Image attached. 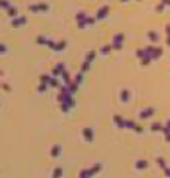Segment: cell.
Instances as JSON below:
<instances>
[{
  "instance_id": "30bf717a",
  "label": "cell",
  "mask_w": 170,
  "mask_h": 178,
  "mask_svg": "<svg viewBox=\"0 0 170 178\" xmlns=\"http://www.w3.org/2000/svg\"><path fill=\"white\" fill-rule=\"evenodd\" d=\"M148 166H150V162L145 161V159H139V161H136V164H134V167H136L137 170H143V169H147Z\"/></svg>"
},
{
  "instance_id": "d590c367",
  "label": "cell",
  "mask_w": 170,
  "mask_h": 178,
  "mask_svg": "<svg viewBox=\"0 0 170 178\" xmlns=\"http://www.w3.org/2000/svg\"><path fill=\"white\" fill-rule=\"evenodd\" d=\"M6 50H8V49H6V45H5V44H0V53L3 55V53H6Z\"/></svg>"
},
{
  "instance_id": "44dd1931",
  "label": "cell",
  "mask_w": 170,
  "mask_h": 178,
  "mask_svg": "<svg viewBox=\"0 0 170 178\" xmlns=\"http://www.w3.org/2000/svg\"><path fill=\"white\" fill-rule=\"evenodd\" d=\"M94 58H95V52H94V50H90V52L86 55V60H84V61H87V63H92V61H94Z\"/></svg>"
},
{
  "instance_id": "d4e9b609",
  "label": "cell",
  "mask_w": 170,
  "mask_h": 178,
  "mask_svg": "<svg viewBox=\"0 0 170 178\" xmlns=\"http://www.w3.org/2000/svg\"><path fill=\"white\" fill-rule=\"evenodd\" d=\"M111 50H112V45H104V47H101V49H100V53H103V55H108Z\"/></svg>"
},
{
  "instance_id": "52a82bcc",
  "label": "cell",
  "mask_w": 170,
  "mask_h": 178,
  "mask_svg": "<svg viewBox=\"0 0 170 178\" xmlns=\"http://www.w3.org/2000/svg\"><path fill=\"white\" fill-rule=\"evenodd\" d=\"M101 167H103V166H101L100 162H95L90 169H87V176H94L95 173H98V172L101 170Z\"/></svg>"
},
{
  "instance_id": "8d00e7d4",
  "label": "cell",
  "mask_w": 170,
  "mask_h": 178,
  "mask_svg": "<svg viewBox=\"0 0 170 178\" xmlns=\"http://www.w3.org/2000/svg\"><path fill=\"white\" fill-rule=\"evenodd\" d=\"M164 173H165V176H167V178H170V169H168V167H165V169H164Z\"/></svg>"
},
{
  "instance_id": "4316f807",
  "label": "cell",
  "mask_w": 170,
  "mask_h": 178,
  "mask_svg": "<svg viewBox=\"0 0 170 178\" xmlns=\"http://www.w3.org/2000/svg\"><path fill=\"white\" fill-rule=\"evenodd\" d=\"M47 88H48L47 83H39V86H37V92H45Z\"/></svg>"
},
{
  "instance_id": "5bb4252c",
  "label": "cell",
  "mask_w": 170,
  "mask_h": 178,
  "mask_svg": "<svg viewBox=\"0 0 170 178\" xmlns=\"http://www.w3.org/2000/svg\"><path fill=\"white\" fill-rule=\"evenodd\" d=\"M120 100L125 102V103L129 100V91H126V89H122L120 91Z\"/></svg>"
},
{
  "instance_id": "ba28073f",
  "label": "cell",
  "mask_w": 170,
  "mask_h": 178,
  "mask_svg": "<svg viewBox=\"0 0 170 178\" xmlns=\"http://www.w3.org/2000/svg\"><path fill=\"white\" fill-rule=\"evenodd\" d=\"M59 155H61V145L59 144L51 145V148H50V156L51 158H58Z\"/></svg>"
},
{
  "instance_id": "b9f144b4",
  "label": "cell",
  "mask_w": 170,
  "mask_h": 178,
  "mask_svg": "<svg viewBox=\"0 0 170 178\" xmlns=\"http://www.w3.org/2000/svg\"><path fill=\"white\" fill-rule=\"evenodd\" d=\"M122 2H125V0H122Z\"/></svg>"
},
{
  "instance_id": "74e56055",
  "label": "cell",
  "mask_w": 170,
  "mask_h": 178,
  "mask_svg": "<svg viewBox=\"0 0 170 178\" xmlns=\"http://www.w3.org/2000/svg\"><path fill=\"white\" fill-rule=\"evenodd\" d=\"M150 60H151V58L145 56V58H143V63H142V64H143V66H145V64H148V61H150Z\"/></svg>"
},
{
  "instance_id": "603a6c76",
  "label": "cell",
  "mask_w": 170,
  "mask_h": 178,
  "mask_svg": "<svg viewBox=\"0 0 170 178\" xmlns=\"http://www.w3.org/2000/svg\"><path fill=\"white\" fill-rule=\"evenodd\" d=\"M36 42L41 44V45H45V44H47V38H45V36H37V38H36Z\"/></svg>"
},
{
  "instance_id": "7a4b0ae2",
  "label": "cell",
  "mask_w": 170,
  "mask_h": 178,
  "mask_svg": "<svg viewBox=\"0 0 170 178\" xmlns=\"http://www.w3.org/2000/svg\"><path fill=\"white\" fill-rule=\"evenodd\" d=\"M125 39V36L122 35V33H119V35H115L114 38H112V49H115V50H119V49H122V41Z\"/></svg>"
},
{
  "instance_id": "6da1fadb",
  "label": "cell",
  "mask_w": 170,
  "mask_h": 178,
  "mask_svg": "<svg viewBox=\"0 0 170 178\" xmlns=\"http://www.w3.org/2000/svg\"><path fill=\"white\" fill-rule=\"evenodd\" d=\"M28 9L31 13H47L48 11V5L47 3H36V5H30Z\"/></svg>"
},
{
  "instance_id": "83f0119b",
  "label": "cell",
  "mask_w": 170,
  "mask_h": 178,
  "mask_svg": "<svg viewBox=\"0 0 170 178\" xmlns=\"http://www.w3.org/2000/svg\"><path fill=\"white\" fill-rule=\"evenodd\" d=\"M89 67H90V63L84 61V63L81 64V72H83V74H84V72H87V71H89Z\"/></svg>"
},
{
  "instance_id": "ab89813d",
  "label": "cell",
  "mask_w": 170,
  "mask_h": 178,
  "mask_svg": "<svg viewBox=\"0 0 170 178\" xmlns=\"http://www.w3.org/2000/svg\"><path fill=\"white\" fill-rule=\"evenodd\" d=\"M2 75H3V72H2V71H0V77H2Z\"/></svg>"
},
{
  "instance_id": "7c38bea8",
  "label": "cell",
  "mask_w": 170,
  "mask_h": 178,
  "mask_svg": "<svg viewBox=\"0 0 170 178\" xmlns=\"http://www.w3.org/2000/svg\"><path fill=\"white\" fill-rule=\"evenodd\" d=\"M48 88H59V81L56 80V77L51 75L50 80H48Z\"/></svg>"
},
{
  "instance_id": "4dcf8cb0",
  "label": "cell",
  "mask_w": 170,
  "mask_h": 178,
  "mask_svg": "<svg viewBox=\"0 0 170 178\" xmlns=\"http://www.w3.org/2000/svg\"><path fill=\"white\" fill-rule=\"evenodd\" d=\"M73 81H76V83H78V85H80V83H81V81H83V72H80V74H76V75H75V80H73Z\"/></svg>"
},
{
  "instance_id": "3957f363",
  "label": "cell",
  "mask_w": 170,
  "mask_h": 178,
  "mask_svg": "<svg viewBox=\"0 0 170 178\" xmlns=\"http://www.w3.org/2000/svg\"><path fill=\"white\" fill-rule=\"evenodd\" d=\"M83 138L87 141V142H92L94 141V130L90 127H84L83 128Z\"/></svg>"
},
{
  "instance_id": "7402d4cb",
  "label": "cell",
  "mask_w": 170,
  "mask_h": 178,
  "mask_svg": "<svg viewBox=\"0 0 170 178\" xmlns=\"http://www.w3.org/2000/svg\"><path fill=\"white\" fill-rule=\"evenodd\" d=\"M156 162H158V166H159L162 170L167 167V164H165V159H164V158H156Z\"/></svg>"
},
{
  "instance_id": "f546056e",
  "label": "cell",
  "mask_w": 170,
  "mask_h": 178,
  "mask_svg": "<svg viewBox=\"0 0 170 178\" xmlns=\"http://www.w3.org/2000/svg\"><path fill=\"white\" fill-rule=\"evenodd\" d=\"M11 5H9V2L8 0H0V8H5V9H8Z\"/></svg>"
},
{
  "instance_id": "d6986e66",
  "label": "cell",
  "mask_w": 170,
  "mask_h": 178,
  "mask_svg": "<svg viewBox=\"0 0 170 178\" xmlns=\"http://www.w3.org/2000/svg\"><path fill=\"white\" fill-rule=\"evenodd\" d=\"M151 131H162V128H164V125L162 124H159V122H154V124H151Z\"/></svg>"
},
{
  "instance_id": "277c9868",
  "label": "cell",
  "mask_w": 170,
  "mask_h": 178,
  "mask_svg": "<svg viewBox=\"0 0 170 178\" xmlns=\"http://www.w3.org/2000/svg\"><path fill=\"white\" fill-rule=\"evenodd\" d=\"M153 114H154V108H145V109H142V111L139 113V117L142 120H145V119H150Z\"/></svg>"
},
{
  "instance_id": "2e32d148",
  "label": "cell",
  "mask_w": 170,
  "mask_h": 178,
  "mask_svg": "<svg viewBox=\"0 0 170 178\" xmlns=\"http://www.w3.org/2000/svg\"><path fill=\"white\" fill-rule=\"evenodd\" d=\"M67 88H69V92L70 94H75L76 89H78V83H76V81H70V83L67 85Z\"/></svg>"
},
{
  "instance_id": "ac0fdd59",
  "label": "cell",
  "mask_w": 170,
  "mask_h": 178,
  "mask_svg": "<svg viewBox=\"0 0 170 178\" xmlns=\"http://www.w3.org/2000/svg\"><path fill=\"white\" fill-rule=\"evenodd\" d=\"M66 45H67V42H66V41H59V42H56L55 52H61V50H64V49H66Z\"/></svg>"
},
{
  "instance_id": "8992f818",
  "label": "cell",
  "mask_w": 170,
  "mask_h": 178,
  "mask_svg": "<svg viewBox=\"0 0 170 178\" xmlns=\"http://www.w3.org/2000/svg\"><path fill=\"white\" fill-rule=\"evenodd\" d=\"M62 71H66V66H64V63H58L56 67L51 71V75H53V77H61Z\"/></svg>"
},
{
  "instance_id": "e575fe53",
  "label": "cell",
  "mask_w": 170,
  "mask_h": 178,
  "mask_svg": "<svg viewBox=\"0 0 170 178\" xmlns=\"http://www.w3.org/2000/svg\"><path fill=\"white\" fill-rule=\"evenodd\" d=\"M86 176H87V169L80 170V178H86Z\"/></svg>"
},
{
  "instance_id": "836d02e7",
  "label": "cell",
  "mask_w": 170,
  "mask_h": 178,
  "mask_svg": "<svg viewBox=\"0 0 170 178\" xmlns=\"http://www.w3.org/2000/svg\"><path fill=\"white\" fill-rule=\"evenodd\" d=\"M95 19L94 17H86V25H94Z\"/></svg>"
},
{
  "instance_id": "5b68a950",
  "label": "cell",
  "mask_w": 170,
  "mask_h": 178,
  "mask_svg": "<svg viewBox=\"0 0 170 178\" xmlns=\"http://www.w3.org/2000/svg\"><path fill=\"white\" fill-rule=\"evenodd\" d=\"M27 24V17L25 16H22V17H14L11 20V25L14 27V28H19V27H22V25H25Z\"/></svg>"
},
{
  "instance_id": "cb8c5ba5",
  "label": "cell",
  "mask_w": 170,
  "mask_h": 178,
  "mask_svg": "<svg viewBox=\"0 0 170 178\" xmlns=\"http://www.w3.org/2000/svg\"><path fill=\"white\" fill-rule=\"evenodd\" d=\"M59 109H61L62 113H69L70 111V106L67 103H59Z\"/></svg>"
},
{
  "instance_id": "e0dca14e",
  "label": "cell",
  "mask_w": 170,
  "mask_h": 178,
  "mask_svg": "<svg viewBox=\"0 0 170 178\" xmlns=\"http://www.w3.org/2000/svg\"><path fill=\"white\" fill-rule=\"evenodd\" d=\"M62 176V167H55L53 173H51V178H61Z\"/></svg>"
},
{
  "instance_id": "ffe728a7",
  "label": "cell",
  "mask_w": 170,
  "mask_h": 178,
  "mask_svg": "<svg viewBox=\"0 0 170 178\" xmlns=\"http://www.w3.org/2000/svg\"><path fill=\"white\" fill-rule=\"evenodd\" d=\"M86 17H87V14H86V13H83V11H80V13L75 16L76 22H83V20H86Z\"/></svg>"
},
{
  "instance_id": "1f68e13d",
  "label": "cell",
  "mask_w": 170,
  "mask_h": 178,
  "mask_svg": "<svg viewBox=\"0 0 170 178\" xmlns=\"http://www.w3.org/2000/svg\"><path fill=\"white\" fill-rule=\"evenodd\" d=\"M148 38H150L151 41H158V35H156L154 31H151V33H148Z\"/></svg>"
},
{
  "instance_id": "f1b7e54d",
  "label": "cell",
  "mask_w": 170,
  "mask_h": 178,
  "mask_svg": "<svg viewBox=\"0 0 170 178\" xmlns=\"http://www.w3.org/2000/svg\"><path fill=\"white\" fill-rule=\"evenodd\" d=\"M47 47H50L51 50H55V47H56V42L55 41H51V39H47V44H45Z\"/></svg>"
},
{
  "instance_id": "60d3db41",
  "label": "cell",
  "mask_w": 170,
  "mask_h": 178,
  "mask_svg": "<svg viewBox=\"0 0 170 178\" xmlns=\"http://www.w3.org/2000/svg\"><path fill=\"white\" fill-rule=\"evenodd\" d=\"M86 178H92V176H86Z\"/></svg>"
},
{
  "instance_id": "d6a6232c",
  "label": "cell",
  "mask_w": 170,
  "mask_h": 178,
  "mask_svg": "<svg viewBox=\"0 0 170 178\" xmlns=\"http://www.w3.org/2000/svg\"><path fill=\"white\" fill-rule=\"evenodd\" d=\"M0 88H2L3 91H6V92H9V91H11V88H9V85H8V83H2V86H0Z\"/></svg>"
},
{
  "instance_id": "484cf974",
  "label": "cell",
  "mask_w": 170,
  "mask_h": 178,
  "mask_svg": "<svg viewBox=\"0 0 170 178\" xmlns=\"http://www.w3.org/2000/svg\"><path fill=\"white\" fill-rule=\"evenodd\" d=\"M51 75H47V74H42L41 77H39V80H41V83H47L48 85V80H50Z\"/></svg>"
},
{
  "instance_id": "4fadbf2b",
  "label": "cell",
  "mask_w": 170,
  "mask_h": 178,
  "mask_svg": "<svg viewBox=\"0 0 170 178\" xmlns=\"http://www.w3.org/2000/svg\"><path fill=\"white\" fill-rule=\"evenodd\" d=\"M61 78H62V81H64V85H69L70 83V74L67 72V71H62V74H61Z\"/></svg>"
},
{
  "instance_id": "9c48e42d",
  "label": "cell",
  "mask_w": 170,
  "mask_h": 178,
  "mask_svg": "<svg viewBox=\"0 0 170 178\" xmlns=\"http://www.w3.org/2000/svg\"><path fill=\"white\" fill-rule=\"evenodd\" d=\"M112 120H114V124L119 127V128H125V119L122 116L115 114V116H112Z\"/></svg>"
},
{
  "instance_id": "8fae6325",
  "label": "cell",
  "mask_w": 170,
  "mask_h": 178,
  "mask_svg": "<svg viewBox=\"0 0 170 178\" xmlns=\"http://www.w3.org/2000/svg\"><path fill=\"white\" fill-rule=\"evenodd\" d=\"M108 11H109V6H103V8H100V9L97 11L95 19H104V17H106V14H108Z\"/></svg>"
},
{
  "instance_id": "9a60e30c",
  "label": "cell",
  "mask_w": 170,
  "mask_h": 178,
  "mask_svg": "<svg viewBox=\"0 0 170 178\" xmlns=\"http://www.w3.org/2000/svg\"><path fill=\"white\" fill-rule=\"evenodd\" d=\"M8 16L11 17V19H14V17H17V8H14V6H9L8 9Z\"/></svg>"
},
{
  "instance_id": "f35d334b",
  "label": "cell",
  "mask_w": 170,
  "mask_h": 178,
  "mask_svg": "<svg viewBox=\"0 0 170 178\" xmlns=\"http://www.w3.org/2000/svg\"><path fill=\"white\" fill-rule=\"evenodd\" d=\"M165 141H167V142H170V133H168V134H165Z\"/></svg>"
}]
</instances>
